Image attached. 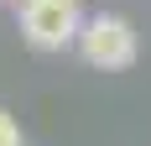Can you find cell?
I'll list each match as a JSON object with an SVG mask.
<instances>
[{"label":"cell","instance_id":"7a4b0ae2","mask_svg":"<svg viewBox=\"0 0 151 146\" xmlns=\"http://www.w3.org/2000/svg\"><path fill=\"white\" fill-rule=\"evenodd\" d=\"M78 52L94 68H130L136 63V31L125 16H94L78 31Z\"/></svg>","mask_w":151,"mask_h":146},{"label":"cell","instance_id":"3957f363","mask_svg":"<svg viewBox=\"0 0 151 146\" xmlns=\"http://www.w3.org/2000/svg\"><path fill=\"white\" fill-rule=\"evenodd\" d=\"M0 146H21V131H16V120L0 110Z\"/></svg>","mask_w":151,"mask_h":146},{"label":"cell","instance_id":"6da1fadb","mask_svg":"<svg viewBox=\"0 0 151 146\" xmlns=\"http://www.w3.org/2000/svg\"><path fill=\"white\" fill-rule=\"evenodd\" d=\"M78 0H26L21 5V37H26L37 52H63V47L78 42Z\"/></svg>","mask_w":151,"mask_h":146}]
</instances>
